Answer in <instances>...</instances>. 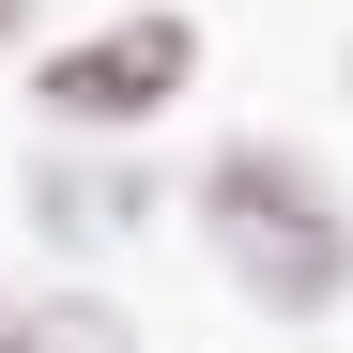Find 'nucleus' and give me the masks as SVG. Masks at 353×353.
<instances>
[{"mask_svg":"<svg viewBox=\"0 0 353 353\" xmlns=\"http://www.w3.org/2000/svg\"><path fill=\"white\" fill-rule=\"evenodd\" d=\"M200 230L230 246V276H246L261 307H323V292L353 276V215H338V185H323V169H292L276 139L215 154V185H200Z\"/></svg>","mask_w":353,"mask_h":353,"instance_id":"nucleus-1","label":"nucleus"},{"mask_svg":"<svg viewBox=\"0 0 353 353\" xmlns=\"http://www.w3.org/2000/svg\"><path fill=\"white\" fill-rule=\"evenodd\" d=\"M185 77H200L185 16H108V31H77L62 62H46V123H139V108H169Z\"/></svg>","mask_w":353,"mask_h":353,"instance_id":"nucleus-2","label":"nucleus"},{"mask_svg":"<svg viewBox=\"0 0 353 353\" xmlns=\"http://www.w3.org/2000/svg\"><path fill=\"white\" fill-rule=\"evenodd\" d=\"M0 353H108V323L92 307H16V292H0Z\"/></svg>","mask_w":353,"mask_h":353,"instance_id":"nucleus-3","label":"nucleus"},{"mask_svg":"<svg viewBox=\"0 0 353 353\" xmlns=\"http://www.w3.org/2000/svg\"><path fill=\"white\" fill-rule=\"evenodd\" d=\"M16 16H31V0H0V46H16Z\"/></svg>","mask_w":353,"mask_h":353,"instance_id":"nucleus-4","label":"nucleus"}]
</instances>
